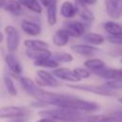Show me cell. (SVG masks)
Instances as JSON below:
<instances>
[{
    "mask_svg": "<svg viewBox=\"0 0 122 122\" xmlns=\"http://www.w3.org/2000/svg\"><path fill=\"white\" fill-rule=\"evenodd\" d=\"M105 30L111 35H120L122 34V26L114 21H107L103 24Z\"/></svg>",
    "mask_w": 122,
    "mask_h": 122,
    "instance_id": "20",
    "label": "cell"
},
{
    "mask_svg": "<svg viewBox=\"0 0 122 122\" xmlns=\"http://www.w3.org/2000/svg\"><path fill=\"white\" fill-rule=\"evenodd\" d=\"M52 74L59 78L62 79L64 81H68V82H77L80 80V78H78V76L75 74V72L70 69L67 68H58L55 69L52 71Z\"/></svg>",
    "mask_w": 122,
    "mask_h": 122,
    "instance_id": "9",
    "label": "cell"
},
{
    "mask_svg": "<svg viewBox=\"0 0 122 122\" xmlns=\"http://www.w3.org/2000/svg\"><path fill=\"white\" fill-rule=\"evenodd\" d=\"M60 13L63 17L65 18H72L76 15L77 10H76V6L69 1H65L60 9Z\"/></svg>",
    "mask_w": 122,
    "mask_h": 122,
    "instance_id": "16",
    "label": "cell"
},
{
    "mask_svg": "<svg viewBox=\"0 0 122 122\" xmlns=\"http://www.w3.org/2000/svg\"><path fill=\"white\" fill-rule=\"evenodd\" d=\"M64 29L72 37H80L85 33V26L79 21H69L65 23Z\"/></svg>",
    "mask_w": 122,
    "mask_h": 122,
    "instance_id": "8",
    "label": "cell"
},
{
    "mask_svg": "<svg viewBox=\"0 0 122 122\" xmlns=\"http://www.w3.org/2000/svg\"><path fill=\"white\" fill-rule=\"evenodd\" d=\"M5 61L9 67V70L11 71V73H13L16 76L22 73V66L12 52H9L6 54Z\"/></svg>",
    "mask_w": 122,
    "mask_h": 122,
    "instance_id": "11",
    "label": "cell"
},
{
    "mask_svg": "<svg viewBox=\"0 0 122 122\" xmlns=\"http://www.w3.org/2000/svg\"><path fill=\"white\" fill-rule=\"evenodd\" d=\"M87 122H115V119L112 116L105 115V114H97L90 116L87 119Z\"/></svg>",
    "mask_w": 122,
    "mask_h": 122,
    "instance_id": "27",
    "label": "cell"
},
{
    "mask_svg": "<svg viewBox=\"0 0 122 122\" xmlns=\"http://www.w3.org/2000/svg\"><path fill=\"white\" fill-rule=\"evenodd\" d=\"M121 62H122V60H121Z\"/></svg>",
    "mask_w": 122,
    "mask_h": 122,
    "instance_id": "39",
    "label": "cell"
},
{
    "mask_svg": "<svg viewBox=\"0 0 122 122\" xmlns=\"http://www.w3.org/2000/svg\"><path fill=\"white\" fill-rule=\"evenodd\" d=\"M76 10L77 13L80 15V17L87 23H92L93 21V15L92 13L90 11V10L86 7L85 4L76 1Z\"/></svg>",
    "mask_w": 122,
    "mask_h": 122,
    "instance_id": "17",
    "label": "cell"
},
{
    "mask_svg": "<svg viewBox=\"0 0 122 122\" xmlns=\"http://www.w3.org/2000/svg\"><path fill=\"white\" fill-rule=\"evenodd\" d=\"M26 54L33 59V60H37V59H41L44 57H49L51 56V52L48 50V49H42V50H31V49H28L26 51Z\"/></svg>",
    "mask_w": 122,
    "mask_h": 122,
    "instance_id": "18",
    "label": "cell"
},
{
    "mask_svg": "<svg viewBox=\"0 0 122 122\" xmlns=\"http://www.w3.org/2000/svg\"><path fill=\"white\" fill-rule=\"evenodd\" d=\"M26 115V111L23 108L16 106H4L0 108V119L10 118V119H23Z\"/></svg>",
    "mask_w": 122,
    "mask_h": 122,
    "instance_id": "4",
    "label": "cell"
},
{
    "mask_svg": "<svg viewBox=\"0 0 122 122\" xmlns=\"http://www.w3.org/2000/svg\"><path fill=\"white\" fill-rule=\"evenodd\" d=\"M78 2H81L85 5H92L96 2V0H77Z\"/></svg>",
    "mask_w": 122,
    "mask_h": 122,
    "instance_id": "35",
    "label": "cell"
},
{
    "mask_svg": "<svg viewBox=\"0 0 122 122\" xmlns=\"http://www.w3.org/2000/svg\"><path fill=\"white\" fill-rule=\"evenodd\" d=\"M36 122H57V121L52 118H50V117H42L41 119L37 120Z\"/></svg>",
    "mask_w": 122,
    "mask_h": 122,
    "instance_id": "34",
    "label": "cell"
},
{
    "mask_svg": "<svg viewBox=\"0 0 122 122\" xmlns=\"http://www.w3.org/2000/svg\"><path fill=\"white\" fill-rule=\"evenodd\" d=\"M84 65L90 71H92V73L98 74V75L106 69V64L102 60L96 59V58H91V59L86 60Z\"/></svg>",
    "mask_w": 122,
    "mask_h": 122,
    "instance_id": "12",
    "label": "cell"
},
{
    "mask_svg": "<svg viewBox=\"0 0 122 122\" xmlns=\"http://www.w3.org/2000/svg\"><path fill=\"white\" fill-rule=\"evenodd\" d=\"M4 83H5V86H6V89L8 91V92L10 93V95L11 96H16L17 94V90H16V87L13 83V80L12 78L8 75V74H5L4 75Z\"/></svg>",
    "mask_w": 122,
    "mask_h": 122,
    "instance_id": "26",
    "label": "cell"
},
{
    "mask_svg": "<svg viewBox=\"0 0 122 122\" xmlns=\"http://www.w3.org/2000/svg\"><path fill=\"white\" fill-rule=\"evenodd\" d=\"M37 81L38 86H48V87H58L60 83L54 77V75L47 71L39 70L37 71Z\"/></svg>",
    "mask_w": 122,
    "mask_h": 122,
    "instance_id": "6",
    "label": "cell"
},
{
    "mask_svg": "<svg viewBox=\"0 0 122 122\" xmlns=\"http://www.w3.org/2000/svg\"><path fill=\"white\" fill-rule=\"evenodd\" d=\"M51 57L58 63H69L73 60L72 55L67 52H54L51 53Z\"/></svg>",
    "mask_w": 122,
    "mask_h": 122,
    "instance_id": "25",
    "label": "cell"
},
{
    "mask_svg": "<svg viewBox=\"0 0 122 122\" xmlns=\"http://www.w3.org/2000/svg\"><path fill=\"white\" fill-rule=\"evenodd\" d=\"M105 87L111 89V90H117V89H122V79H117V80H111L108 81L104 84Z\"/></svg>",
    "mask_w": 122,
    "mask_h": 122,
    "instance_id": "28",
    "label": "cell"
},
{
    "mask_svg": "<svg viewBox=\"0 0 122 122\" xmlns=\"http://www.w3.org/2000/svg\"><path fill=\"white\" fill-rule=\"evenodd\" d=\"M112 116L115 119V121H117V122H122V111H118V112H113Z\"/></svg>",
    "mask_w": 122,
    "mask_h": 122,
    "instance_id": "31",
    "label": "cell"
},
{
    "mask_svg": "<svg viewBox=\"0 0 122 122\" xmlns=\"http://www.w3.org/2000/svg\"><path fill=\"white\" fill-rule=\"evenodd\" d=\"M0 9L13 15H20L23 11L21 4L17 0H0Z\"/></svg>",
    "mask_w": 122,
    "mask_h": 122,
    "instance_id": "10",
    "label": "cell"
},
{
    "mask_svg": "<svg viewBox=\"0 0 122 122\" xmlns=\"http://www.w3.org/2000/svg\"><path fill=\"white\" fill-rule=\"evenodd\" d=\"M5 33H6V43H7V49L9 52H14L20 43V35L18 30L13 26H6L5 28Z\"/></svg>",
    "mask_w": 122,
    "mask_h": 122,
    "instance_id": "3",
    "label": "cell"
},
{
    "mask_svg": "<svg viewBox=\"0 0 122 122\" xmlns=\"http://www.w3.org/2000/svg\"><path fill=\"white\" fill-rule=\"evenodd\" d=\"M71 50L76 53L84 56H92L99 51L97 48L93 47L92 45H83V44L71 46Z\"/></svg>",
    "mask_w": 122,
    "mask_h": 122,
    "instance_id": "14",
    "label": "cell"
},
{
    "mask_svg": "<svg viewBox=\"0 0 122 122\" xmlns=\"http://www.w3.org/2000/svg\"><path fill=\"white\" fill-rule=\"evenodd\" d=\"M40 2L45 8L51 4H57V0H40Z\"/></svg>",
    "mask_w": 122,
    "mask_h": 122,
    "instance_id": "32",
    "label": "cell"
},
{
    "mask_svg": "<svg viewBox=\"0 0 122 122\" xmlns=\"http://www.w3.org/2000/svg\"><path fill=\"white\" fill-rule=\"evenodd\" d=\"M24 45L27 49L31 50H42L49 48V44L47 42L38 39H27L24 41Z\"/></svg>",
    "mask_w": 122,
    "mask_h": 122,
    "instance_id": "21",
    "label": "cell"
},
{
    "mask_svg": "<svg viewBox=\"0 0 122 122\" xmlns=\"http://www.w3.org/2000/svg\"><path fill=\"white\" fill-rule=\"evenodd\" d=\"M21 6L27 8L28 10L36 12V13H41L42 11V7L36 0H17Z\"/></svg>",
    "mask_w": 122,
    "mask_h": 122,
    "instance_id": "22",
    "label": "cell"
},
{
    "mask_svg": "<svg viewBox=\"0 0 122 122\" xmlns=\"http://www.w3.org/2000/svg\"><path fill=\"white\" fill-rule=\"evenodd\" d=\"M107 40L112 44L122 46V34H120V35H110V36L107 37Z\"/></svg>",
    "mask_w": 122,
    "mask_h": 122,
    "instance_id": "30",
    "label": "cell"
},
{
    "mask_svg": "<svg viewBox=\"0 0 122 122\" xmlns=\"http://www.w3.org/2000/svg\"><path fill=\"white\" fill-rule=\"evenodd\" d=\"M73 71L75 72V74L78 76V78L82 79V78H88L91 75V72L89 70H86L84 68H76L73 70Z\"/></svg>",
    "mask_w": 122,
    "mask_h": 122,
    "instance_id": "29",
    "label": "cell"
},
{
    "mask_svg": "<svg viewBox=\"0 0 122 122\" xmlns=\"http://www.w3.org/2000/svg\"><path fill=\"white\" fill-rule=\"evenodd\" d=\"M47 9V21L50 26H53L57 21V7L56 4H51Z\"/></svg>",
    "mask_w": 122,
    "mask_h": 122,
    "instance_id": "23",
    "label": "cell"
},
{
    "mask_svg": "<svg viewBox=\"0 0 122 122\" xmlns=\"http://www.w3.org/2000/svg\"><path fill=\"white\" fill-rule=\"evenodd\" d=\"M119 102H121V103H122V98H119Z\"/></svg>",
    "mask_w": 122,
    "mask_h": 122,
    "instance_id": "37",
    "label": "cell"
},
{
    "mask_svg": "<svg viewBox=\"0 0 122 122\" xmlns=\"http://www.w3.org/2000/svg\"><path fill=\"white\" fill-rule=\"evenodd\" d=\"M38 114L41 117H50L61 122H81L85 119V115L81 112V111L67 108L40 111Z\"/></svg>",
    "mask_w": 122,
    "mask_h": 122,
    "instance_id": "1",
    "label": "cell"
},
{
    "mask_svg": "<svg viewBox=\"0 0 122 122\" xmlns=\"http://www.w3.org/2000/svg\"><path fill=\"white\" fill-rule=\"evenodd\" d=\"M54 106L58 108H67V109H72L77 111H96L99 109V106L91 101H87L72 95H67V94H60L57 98Z\"/></svg>",
    "mask_w": 122,
    "mask_h": 122,
    "instance_id": "2",
    "label": "cell"
},
{
    "mask_svg": "<svg viewBox=\"0 0 122 122\" xmlns=\"http://www.w3.org/2000/svg\"><path fill=\"white\" fill-rule=\"evenodd\" d=\"M21 29L25 33L30 36L39 35L41 32V27L38 24L29 20H23L21 22Z\"/></svg>",
    "mask_w": 122,
    "mask_h": 122,
    "instance_id": "13",
    "label": "cell"
},
{
    "mask_svg": "<svg viewBox=\"0 0 122 122\" xmlns=\"http://www.w3.org/2000/svg\"><path fill=\"white\" fill-rule=\"evenodd\" d=\"M69 88L71 89H76V90H81L89 92H93L97 93L100 95H112L113 94V90H111L107 87L103 86H95V85H68Z\"/></svg>",
    "mask_w": 122,
    "mask_h": 122,
    "instance_id": "5",
    "label": "cell"
},
{
    "mask_svg": "<svg viewBox=\"0 0 122 122\" xmlns=\"http://www.w3.org/2000/svg\"><path fill=\"white\" fill-rule=\"evenodd\" d=\"M110 54L112 56H121L122 55V49H115L112 51H111Z\"/></svg>",
    "mask_w": 122,
    "mask_h": 122,
    "instance_id": "33",
    "label": "cell"
},
{
    "mask_svg": "<svg viewBox=\"0 0 122 122\" xmlns=\"http://www.w3.org/2000/svg\"><path fill=\"white\" fill-rule=\"evenodd\" d=\"M3 39H4V35H3V33L0 31V43L3 41Z\"/></svg>",
    "mask_w": 122,
    "mask_h": 122,
    "instance_id": "36",
    "label": "cell"
},
{
    "mask_svg": "<svg viewBox=\"0 0 122 122\" xmlns=\"http://www.w3.org/2000/svg\"><path fill=\"white\" fill-rule=\"evenodd\" d=\"M33 65L36 67H43V68H51V69H56L59 65L58 62H56L51 56L44 57L41 59L33 60Z\"/></svg>",
    "mask_w": 122,
    "mask_h": 122,
    "instance_id": "19",
    "label": "cell"
},
{
    "mask_svg": "<svg viewBox=\"0 0 122 122\" xmlns=\"http://www.w3.org/2000/svg\"><path fill=\"white\" fill-rule=\"evenodd\" d=\"M84 40L91 44V45H100L104 42L105 38L98 33H94V32H89V33H84Z\"/></svg>",
    "mask_w": 122,
    "mask_h": 122,
    "instance_id": "24",
    "label": "cell"
},
{
    "mask_svg": "<svg viewBox=\"0 0 122 122\" xmlns=\"http://www.w3.org/2000/svg\"><path fill=\"white\" fill-rule=\"evenodd\" d=\"M70 39V34L65 29H60L55 31V33L52 36L53 44L58 47H64L68 44Z\"/></svg>",
    "mask_w": 122,
    "mask_h": 122,
    "instance_id": "15",
    "label": "cell"
},
{
    "mask_svg": "<svg viewBox=\"0 0 122 122\" xmlns=\"http://www.w3.org/2000/svg\"><path fill=\"white\" fill-rule=\"evenodd\" d=\"M15 122H18V121H15ZM19 122H20V121H19Z\"/></svg>",
    "mask_w": 122,
    "mask_h": 122,
    "instance_id": "38",
    "label": "cell"
},
{
    "mask_svg": "<svg viewBox=\"0 0 122 122\" xmlns=\"http://www.w3.org/2000/svg\"><path fill=\"white\" fill-rule=\"evenodd\" d=\"M105 8L111 18L119 19L122 17V0H105Z\"/></svg>",
    "mask_w": 122,
    "mask_h": 122,
    "instance_id": "7",
    "label": "cell"
}]
</instances>
